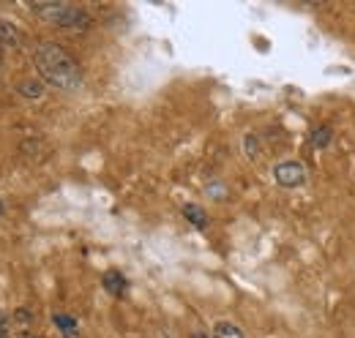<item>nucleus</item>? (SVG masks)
<instances>
[{
	"label": "nucleus",
	"instance_id": "f257e3e1",
	"mask_svg": "<svg viewBox=\"0 0 355 338\" xmlns=\"http://www.w3.org/2000/svg\"><path fill=\"white\" fill-rule=\"evenodd\" d=\"M33 60H36V69L42 74V82L52 84L58 90H77L83 84L80 63L60 44L42 42L36 46Z\"/></svg>",
	"mask_w": 355,
	"mask_h": 338
},
{
	"label": "nucleus",
	"instance_id": "f03ea898",
	"mask_svg": "<svg viewBox=\"0 0 355 338\" xmlns=\"http://www.w3.org/2000/svg\"><path fill=\"white\" fill-rule=\"evenodd\" d=\"M273 180L284 188H298L306 180V169L301 161H282V164L273 167Z\"/></svg>",
	"mask_w": 355,
	"mask_h": 338
},
{
	"label": "nucleus",
	"instance_id": "7ed1b4c3",
	"mask_svg": "<svg viewBox=\"0 0 355 338\" xmlns=\"http://www.w3.org/2000/svg\"><path fill=\"white\" fill-rule=\"evenodd\" d=\"M22 42H25V33L14 22L0 17V44L3 46H22Z\"/></svg>",
	"mask_w": 355,
	"mask_h": 338
},
{
	"label": "nucleus",
	"instance_id": "20e7f679",
	"mask_svg": "<svg viewBox=\"0 0 355 338\" xmlns=\"http://www.w3.org/2000/svg\"><path fill=\"white\" fill-rule=\"evenodd\" d=\"M17 90L25 96V98H42L44 96V82L42 80H22V82L17 84Z\"/></svg>",
	"mask_w": 355,
	"mask_h": 338
},
{
	"label": "nucleus",
	"instance_id": "39448f33",
	"mask_svg": "<svg viewBox=\"0 0 355 338\" xmlns=\"http://www.w3.org/2000/svg\"><path fill=\"white\" fill-rule=\"evenodd\" d=\"M104 287H107V292H112V295H123V292H126V278H123L121 273L110 270V273L104 276Z\"/></svg>",
	"mask_w": 355,
	"mask_h": 338
},
{
	"label": "nucleus",
	"instance_id": "423d86ee",
	"mask_svg": "<svg viewBox=\"0 0 355 338\" xmlns=\"http://www.w3.org/2000/svg\"><path fill=\"white\" fill-rule=\"evenodd\" d=\"M214 338H246L243 330L235 322H216L214 325Z\"/></svg>",
	"mask_w": 355,
	"mask_h": 338
},
{
	"label": "nucleus",
	"instance_id": "0eeeda50",
	"mask_svg": "<svg viewBox=\"0 0 355 338\" xmlns=\"http://www.w3.org/2000/svg\"><path fill=\"white\" fill-rule=\"evenodd\" d=\"M183 215H186L194 226H200V229H205V226H208V215H205L202 208H197V205H186V208H183Z\"/></svg>",
	"mask_w": 355,
	"mask_h": 338
},
{
	"label": "nucleus",
	"instance_id": "6e6552de",
	"mask_svg": "<svg viewBox=\"0 0 355 338\" xmlns=\"http://www.w3.org/2000/svg\"><path fill=\"white\" fill-rule=\"evenodd\" d=\"M311 142H314V148H328L331 145V128H314Z\"/></svg>",
	"mask_w": 355,
	"mask_h": 338
},
{
	"label": "nucleus",
	"instance_id": "1a4fd4ad",
	"mask_svg": "<svg viewBox=\"0 0 355 338\" xmlns=\"http://www.w3.org/2000/svg\"><path fill=\"white\" fill-rule=\"evenodd\" d=\"M55 322H58V328H60L63 333H69V336L77 330V322H74L71 317H55Z\"/></svg>",
	"mask_w": 355,
	"mask_h": 338
},
{
	"label": "nucleus",
	"instance_id": "9d476101",
	"mask_svg": "<svg viewBox=\"0 0 355 338\" xmlns=\"http://www.w3.org/2000/svg\"><path fill=\"white\" fill-rule=\"evenodd\" d=\"M246 153H249V156H257V153H260V145H257L254 136H246Z\"/></svg>",
	"mask_w": 355,
	"mask_h": 338
},
{
	"label": "nucleus",
	"instance_id": "9b49d317",
	"mask_svg": "<svg viewBox=\"0 0 355 338\" xmlns=\"http://www.w3.org/2000/svg\"><path fill=\"white\" fill-rule=\"evenodd\" d=\"M6 325H8V319H6V317H3V314H0V333H3V330H6Z\"/></svg>",
	"mask_w": 355,
	"mask_h": 338
},
{
	"label": "nucleus",
	"instance_id": "f8f14e48",
	"mask_svg": "<svg viewBox=\"0 0 355 338\" xmlns=\"http://www.w3.org/2000/svg\"><path fill=\"white\" fill-rule=\"evenodd\" d=\"M0 66H3V52H0Z\"/></svg>",
	"mask_w": 355,
	"mask_h": 338
},
{
	"label": "nucleus",
	"instance_id": "ddd939ff",
	"mask_svg": "<svg viewBox=\"0 0 355 338\" xmlns=\"http://www.w3.org/2000/svg\"><path fill=\"white\" fill-rule=\"evenodd\" d=\"M194 338H208V336H202V333H200V336H194Z\"/></svg>",
	"mask_w": 355,
	"mask_h": 338
},
{
	"label": "nucleus",
	"instance_id": "4468645a",
	"mask_svg": "<svg viewBox=\"0 0 355 338\" xmlns=\"http://www.w3.org/2000/svg\"><path fill=\"white\" fill-rule=\"evenodd\" d=\"M0 215H3V205H0Z\"/></svg>",
	"mask_w": 355,
	"mask_h": 338
}]
</instances>
